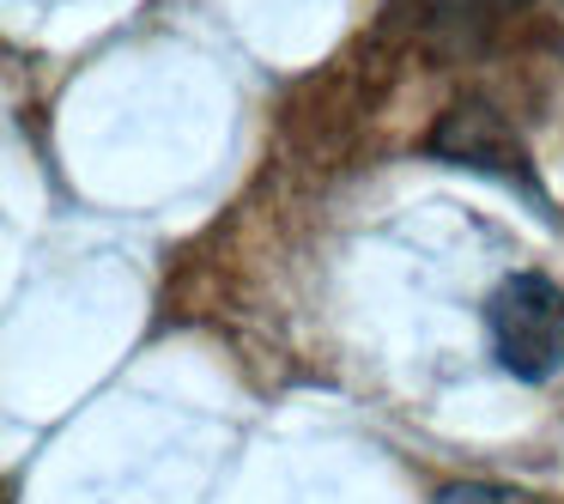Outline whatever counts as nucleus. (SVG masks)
<instances>
[{
	"mask_svg": "<svg viewBox=\"0 0 564 504\" xmlns=\"http://www.w3.org/2000/svg\"><path fill=\"white\" fill-rule=\"evenodd\" d=\"M437 504H546L522 486H498V480H455L437 492Z\"/></svg>",
	"mask_w": 564,
	"mask_h": 504,
	"instance_id": "obj_3",
	"label": "nucleus"
},
{
	"mask_svg": "<svg viewBox=\"0 0 564 504\" xmlns=\"http://www.w3.org/2000/svg\"><path fill=\"white\" fill-rule=\"evenodd\" d=\"M491 353L510 377L546 383L564 371V286L552 274H510L486 304Z\"/></svg>",
	"mask_w": 564,
	"mask_h": 504,
	"instance_id": "obj_1",
	"label": "nucleus"
},
{
	"mask_svg": "<svg viewBox=\"0 0 564 504\" xmlns=\"http://www.w3.org/2000/svg\"><path fill=\"white\" fill-rule=\"evenodd\" d=\"M425 152H431V159H449V164H467V171L491 176V183L522 189L528 201H546V195H540V176H534V159H528V147L516 140V128L503 122L491 104H479V98L474 104H455V110L431 128Z\"/></svg>",
	"mask_w": 564,
	"mask_h": 504,
	"instance_id": "obj_2",
	"label": "nucleus"
}]
</instances>
